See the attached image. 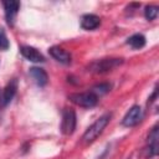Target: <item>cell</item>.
I'll return each instance as SVG.
<instances>
[{
	"instance_id": "6da1fadb",
	"label": "cell",
	"mask_w": 159,
	"mask_h": 159,
	"mask_svg": "<svg viewBox=\"0 0 159 159\" xmlns=\"http://www.w3.org/2000/svg\"><path fill=\"white\" fill-rule=\"evenodd\" d=\"M109 119H111V113H106L103 116H101L83 134L82 139L84 143H92L102 132L103 129L107 127V124L109 123Z\"/></svg>"
},
{
	"instance_id": "7a4b0ae2",
	"label": "cell",
	"mask_w": 159,
	"mask_h": 159,
	"mask_svg": "<svg viewBox=\"0 0 159 159\" xmlns=\"http://www.w3.org/2000/svg\"><path fill=\"white\" fill-rule=\"evenodd\" d=\"M122 62H123L122 58H102V60L92 62L88 66V71L94 72V73H106L118 67L119 65H122Z\"/></svg>"
},
{
	"instance_id": "3957f363",
	"label": "cell",
	"mask_w": 159,
	"mask_h": 159,
	"mask_svg": "<svg viewBox=\"0 0 159 159\" xmlns=\"http://www.w3.org/2000/svg\"><path fill=\"white\" fill-rule=\"evenodd\" d=\"M70 101L75 104L83 107V108H92L97 104L98 97L93 92H80V93H72L68 96Z\"/></svg>"
},
{
	"instance_id": "277c9868",
	"label": "cell",
	"mask_w": 159,
	"mask_h": 159,
	"mask_svg": "<svg viewBox=\"0 0 159 159\" xmlns=\"http://www.w3.org/2000/svg\"><path fill=\"white\" fill-rule=\"evenodd\" d=\"M76 128V113L71 108H66L62 113V123H61V130L63 134L70 135L75 132Z\"/></svg>"
},
{
	"instance_id": "5b68a950",
	"label": "cell",
	"mask_w": 159,
	"mask_h": 159,
	"mask_svg": "<svg viewBox=\"0 0 159 159\" xmlns=\"http://www.w3.org/2000/svg\"><path fill=\"white\" fill-rule=\"evenodd\" d=\"M140 119H142V108L139 106H133L124 116L122 124L125 127H134L140 122Z\"/></svg>"
},
{
	"instance_id": "8992f818",
	"label": "cell",
	"mask_w": 159,
	"mask_h": 159,
	"mask_svg": "<svg viewBox=\"0 0 159 159\" xmlns=\"http://www.w3.org/2000/svg\"><path fill=\"white\" fill-rule=\"evenodd\" d=\"M4 9H5V16H6V21L9 25H14L15 17L17 15V11L20 9V2L19 1H4Z\"/></svg>"
},
{
	"instance_id": "52a82bcc",
	"label": "cell",
	"mask_w": 159,
	"mask_h": 159,
	"mask_svg": "<svg viewBox=\"0 0 159 159\" xmlns=\"http://www.w3.org/2000/svg\"><path fill=\"white\" fill-rule=\"evenodd\" d=\"M20 52H21V55L26 60H29L31 62H43L45 61L43 55L40 51H37L35 47H31V46H21Z\"/></svg>"
},
{
	"instance_id": "ba28073f",
	"label": "cell",
	"mask_w": 159,
	"mask_h": 159,
	"mask_svg": "<svg viewBox=\"0 0 159 159\" xmlns=\"http://www.w3.org/2000/svg\"><path fill=\"white\" fill-rule=\"evenodd\" d=\"M48 52H50V55H51L56 61H58V62H61V63L68 65V63L71 62V55H70L66 50H63L62 47H60V46H52V47L48 50Z\"/></svg>"
},
{
	"instance_id": "9c48e42d",
	"label": "cell",
	"mask_w": 159,
	"mask_h": 159,
	"mask_svg": "<svg viewBox=\"0 0 159 159\" xmlns=\"http://www.w3.org/2000/svg\"><path fill=\"white\" fill-rule=\"evenodd\" d=\"M30 76L34 78V81L36 82V84L40 86V87L46 86L47 82H48V76H47V73H46V71L43 68L31 67L30 68Z\"/></svg>"
},
{
	"instance_id": "30bf717a",
	"label": "cell",
	"mask_w": 159,
	"mask_h": 159,
	"mask_svg": "<svg viewBox=\"0 0 159 159\" xmlns=\"http://www.w3.org/2000/svg\"><path fill=\"white\" fill-rule=\"evenodd\" d=\"M99 24H101V19L93 14H87L81 20V26L84 30H94L99 26Z\"/></svg>"
},
{
	"instance_id": "8fae6325",
	"label": "cell",
	"mask_w": 159,
	"mask_h": 159,
	"mask_svg": "<svg viewBox=\"0 0 159 159\" xmlns=\"http://www.w3.org/2000/svg\"><path fill=\"white\" fill-rule=\"evenodd\" d=\"M16 89H17V81L16 80H12L7 83V86L4 88V92H2V103L4 104H7L15 96L16 93Z\"/></svg>"
},
{
	"instance_id": "7c38bea8",
	"label": "cell",
	"mask_w": 159,
	"mask_h": 159,
	"mask_svg": "<svg viewBox=\"0 0 159 159\" xmlns=\"http://www.w3.org/2000/svg\"><path fill=\"white\" fill-rule=\"evenodd\" d=\"M158 138H159L158 127H154L153 130L150 132L149 137H148V139H149V154L150 155H154L158 152Z\"/></svg>"
},
{
	"instance_id": "4fadbf2b",
	"label": "cell",
	"mask_w": 159,
	"mask_h": 159,
	"mask_svg": "<svg viewBox=\"0 0 159 159\" xmlns=\"http://www.w3.org/2000/svg\"><path fill=\"white\" fill-rule=\"evenodd\" d=\"M127 43H128L130 47H133V48H135V50H139V48H142V47L145 45V37H144L142 34H134V35H132V36L127 40Z\"/></svg>"
},
{
	"instance_id": "5bb4252c",
	"label": "cell",
	"mask_w": 159,
	"mask_h": 159,
	"mask_svg": "<svg viewBox=\"0 0 159 159\" xmlns=\"http://www.w3.org/2000/svg\"><path fill=\"white\" fill-rule=\"evenodd\" d=\"M144 15L147 20H154L158 16V6H154V5L147 6L144 10Z\"/></svg>"
},
{
	"instance_id": "9a60e30c",
	"label": "cell",
	"mask_w": 159,
	"mask_h": 159,
	"mask_svg": "<svg viewBox=\"0 0 159 159\" xmlns=\"http://www.w3.org/2000/svg\"><path fill=\"white\" fill-rule=\"evenodd\" d=\"M109 88H111V86H109L108 83H101V84L94 86V87L92 88V91H91V92H93V93H94V94L98 97V94L101 96V94L107 93V92L109 91Z\"/></svg>"
},
{
	"instance_id": "2e32d148",
	"label": "cell",
	"mask_w": 159,
	"mask_h": 159,
	"mask_svg": "<svg viewBox=\"0 0 159 159\" xmlns=\"http://www.w3.org/2000/svg\"><path fill=\"white\" fill-rule=\"evenodd\" d=\"M9 40H7V37H6V34H5V31L4 30H0V50H2V51H5V50H7L9 48Z\"/></svg>"
}]
</instances>
